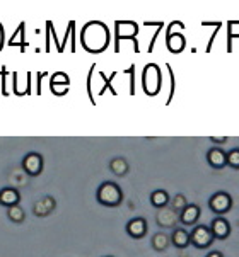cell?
<instances>
[{
    "label": "cell",
    "mask_w": 239,
    "mask_h": 257,
    "mask_svg": "<svg viewBox=\"0 0 239 257\" xmlns=\"http://www.w3.org/2000/svg\"><path fill=\"white\" fill-rule=\"evenodd\" d=\"M127 233L132 238H142L147 233V221L143 218H133L127 223Z\"/></svg>",
    "instance_id": "12"
},
{
    "label": "cell",
    "mask_w": 239,
    "mask_h": 257,
    "mask_svg": "<svg viewBox=\"0 0 239 257\" xmlns=\"http://www.w3.org/2000/svg\"><path fill=\"white\" fill-rule=\"evenodd\" d=\"M4 39H6V31H4V26L0 24V50H2V48H4V43H6Z\"/></svg>",
    "instance_id": "27"
},
{
    "label": "cell",
    "mask_w": 239,
    "mask_h": 257,
    "mask_svg": "<svg viewBox=\"0 0 239 257\" xmlns=\"http://www.w3.org/2000/svg\"><path fill=\"white\" fill-rule=\"evenodd\" d=\"M24 169L29 176H40L43 171V159L40 154H29L24 159Z\"/></svg>",
    "instance_id": "11"
},
{
    "label": "cell",
    "mask_w": 239,
    "mask_h": 257,
    "mask_svg": "<svg viewBox=\"0 0 239 257\" xmlns=\"http://www.w3.org/2000/svg\"><path fill=\"white\" fill-rule=\"evenodd\" d=\"M227 165L234 171H239V147L227 152Z\"/></svg>",
    "instance_id": "17"
},
{
    "label": "cell",
    "mask_w": 239,
    "mask_h": 257,
    "mask_svg": "<svg viewBox=\"0 0 239 257\" xmlns=\"http://www.w3.org/2000/svg\"><path fill=\"white\" fill-rule=\"evenodd\" d=\"M7 68L6 67H2V94L4 95H9L7 94V90H6V77H7Z\"/></svg>",
    "instance_id": "24"
},
{
    "label": "cell",
    "mask_w": 239,
    "mask_h": 257,
    "mask_svg": "<svg viewBox=\"0 0 239 257\" xmlns=\"http://www.w3.org/2000/svg\"><path fill=\"white\" fill-rule=\"evenodd\" d=\"M125 73H130V95H135V82H133V75H135V65H130V68L123 70Z\"/></svg>",
    "instance_id": "21"
},
{
    "label": "cell",
    "mask_w": 239,
    "mask_h": 257,
    "mask_svg": "<svg viewBox=\"0 0 239 257\" xmlns=\"http://www.w3.org/2000/svg\"><path fill=\"white\" fill-rule=\"evenodd\" d=\"M163 26H164V23H159V28H157V31L154 33V36H152V39H150V45H149V53H152V50H154V45H155V39H157V36H159V33H161V29H163Z\"/></svg>",
    "instance_id": "23"
},
{
    "label": "cell",
    "mask_w": 239,
    "mask_h": 257,
    "mask_svg": "<svg viewBox=\"0 0 239 257\" xmlns=\"http://www.w3.org/2000/svg\"><path fill=\"white\" fill-rule=\"evenodd\" d=\"M99 77H101L103 80H104V85L101 87V89H99V95H103V94H104V90H106V89H110L113 95H118V92H116V89H115V87L111 85V80H113V78L116 77V72H113L111 75H110V78H108L106 75H104L103 72H99Z\"/></svg>",
    "instance_id": "16"
},
{
    "label": "cell",
    "mask_w": 239,
    "mask_h": 257,
    "mask_svg": "<svg viewBox=\"0 0 239 257\" xmlns=\"http://www.w3.org/2000/svg\"><path fill=\"white\" fill-rule=\"evenodd\" d=\"M220 26H222L220 23H217V24H215V31H214V34H212V36H210V39H208L207 48H205V51H207V53H210V48H212V45H214L215 36H217V34H219V31H220Z\"/></svg>",
    "instance_id": "22"
},
{
    "label": "cell",
    "mask_w": 239,
    "mask_h": 257,
    "mask_svg": "<svg viewBox=\"0 0 239 257\" xmlns=\"http://www.w3.org/2000/svg\"><path fill=\"white\" fill-rule=\"evenodd\" d=\"M166 46L171 53H181L186 46V38L183 33H175L173 29L168 28V33H166Z\"/></svg>",
    "instance_id": "9"
},
{
    "label": "cell",
    "mask_w": 239,
    "mask_h": 257,
    "mask_svg": "<svg viewBox=\"0 0 239 257\" xmlns=\"http://www.w3.org/2000/svg\"><path fill=\"white\" fill-rule=\"evenodd\" d=\"M98 201L104 204V206H110V208L118 206V204L123 201V193H121L120 186L111 181L103 182L98 189Z\"/></svg>",
    "instance_id": "4"
},
{
    "label": "cell",
    "mask_w": 239,
    "mask_h": 257,
    "mask_svg": "<svg viewBox=\"0 0 239 257\" xmlns=\"http://www.w3.org/2000/svg\"><path fill=\"white\" fill-rule=\"evenodd\" d=\"M212 143H215V145H222V143H227V137H212L210 138Z\"/></svg>",
    "instance_id": "25"
},
{
    "label": "cell",
    "mask_w": 239,
    "mask_h": 257,
    "mask_svg": "<svg viewBox=\"0 0 239 257\" xmlns=\"http://www.w3.org/2000/svg\"><path fill=\"white\" fill-rule=\"evenodd\" d=\"M207 162L212 169H224L227 165V152L220 147H212L207 152Z\"/></svg>",
    "instance_id": "8"
},
{
    "label": "cell",
    "mask_w": 239,
    "mask_h": 257,
    "mask_svg": "<svg viewBox=\"0 0 239 257\" xmlns=\"http://www.w3.org/2000/svg\"><path fill=\"white\" fill-rule=\"evenodd\" d=\"M205 257H224V254L220 250H212V252H208Z\"/></svg>",
    "instance_id": "28"
},
{
    "label": "cell",
    "mask_w": 239,
    "mask_h": 257,
    "mask_svg": "<svg viewBox=\"0 0 239 257\" xmlns=\"http://www.w3.org/2000/svg\"><path fill=\"white\" fill-rule=\"evenodd\" d=\"M191 235V245H195L197 249H208L214 243V235H212L210 226L207 225H197L190 232Z\"/></svg>",
    "instance_id": "6"
},
{
    "label": "cell",
    "mask_w": 239,
    "mask_h": 257,
    "mask_svg": "<svg viewBox=\"0 0 239 257\" xmlns=\"http://www.w3.org/2000/svg\"><path fill=\"white\" fill-rule=\"evenodd\" d=\"M166 67L169 72V78H171V87H169V95H168V101H166V104H169L173 101V97H175V72H173V68L169 63H166Z\"/></svg>",
    "instance_id": "20"
},
{
    "label": "cell",
    "mask_w": 239,
    "mask_h": 257,
    "mask_svg": "<svg viewBox=\"0 0 239 257\" xmlns=\"http://www.w3.org/2000/svg\"><path fill=\"white\" fill-rule=\"evenodd\" d=\"M210 230L215 240H225L231 235V223L224 216H215L210 223Z\"/></svg>",
    "instance_id": "7"
},
{
    "label": "cell",
    "mask_w": 239,
    "mask_h": 257,
    "mask_svg": "<svg viewBox=\"0 0 239 257\" xmlns=\"http://www.w3.org/2000/svg\"><path fill=\"white\" fill-rule=\"evenodd\" d=\"M163 87V72L157 63H147L142 72V89L149 97L159 94Z\"/></svg>",
    "instance_id": "2"
},
{
    "label": "cell",
    "mask_w": 239,
    "mask_h": 257,
    "mask_svg": "<svg viewBox=\"0 0 239 257\" xmlns=\"http://www.w3.org/2000/svg\"><path fill=\"white\" fill-rule=\"evenodd\" d=\"M81 43L89 53H101L110 45V29L101 21H91L82 28Z\"/></svg>",
    "instance_id": "1"
},
{
    "label": "cell",
    "mask_w": 239,
    "mask_h": 257,
    "mask_svg": "<svg viewBox=\"0 0 239 257\" xmlns=\"http://www.w3.org/2000/svg\"><path fill=\"white\" fill-rule=\"evenodd\" d=\"M171 243L176 247V249H186V247L191 243L190 232L185 228H176L175 232L171 233Z\"/></svg>",
    "instance_id": "13"
},
{
    "label": "cell",
    "mask_w": 239,
    "mask_h": 257,
    "mask_svg": "<svg viewBox=\"0 0 239 257\" xmlns=\"http://www.w3.org/2000/svg\"><path fill=\"white\" fill-rule=\"evenodd\" d=\"M46 75H48L46 72L45 73H43V72L38 73V89H36V94L38 95H41V80H43V77H46Z\"/></svg>",
    "instance_id": "26"
},
{
    "label": "cell",
    "mask_w": 239,
    "mask_h": 257,
    "mask_svg": "<svg viewBox=\"0 0 239 257\" xmlns=\"http://www.w3.org/2000/svg\"><path fill=\"white\" fill-rule=\"evenodd\" d=\"M198 218H200V206L198 204H195V203L185 204V208L181 210V216H180L181 223L186 225V226H191V225L197 223Z\"/></svg>",
    "instance_id": "10"
},
{
    "label": "cell",
    "mask_w": 239,
    "mask_h": 257,
    "mask_svg": "<svg viewBox=\"0 0 239 257\" xmlns=\"http://www.w3.org/2000/svg\"><path fill=\"white\" fill-rule=\"evenodd\" d=\"M96 67H98V65L94 63L93 67H91L89 75H88V95H89V99H91V102H93V104H96V99H94V94H93V73L96 70Z\"/></svg>",
    "instance_id": "19"
},
{
    "label": "cell",
    "mask_w": 239,
    "mask_h": 257,
    "mask_svg": "<svg viewBox=\"0 0 239 257\" xmlns=\"http://www.w3.org/2000/svg\"><path fill=\"white\" fill-rule=\"evenodd\" d=\"M150 203L154 208H164L169 203V194L168 191L164 189H157L150 194Z\"/></svg>",
    "instance_id": "14"
},
{
    "label": "cell",
    "mask_w": 239,
    "mask_h": 257,
    "mask_svg": "<svg viewBox=\"0 0 239 257\" xmlns=\"http://www.w3.org/2000/svg\"><path fill=\"white\" fill-rule=\"evenodd\" d=\"M138 34V24L133 21H116L115 23V51L120 53V41L121 39H130L133 41L135 53H138V41L135 36Z\"/></svg>",
    "instance_id": "3"
},
{
    "label": "cell",
    "mask_w": 239,
    "mask_h": 257,
    "mask_svg": "<svg viewBox=\"0 0 239 257\" xmlns=\"http://www.w3.org/2000/svg\"><path fill=\"white\" fill-rule=\"evenodd\" d=\"M50 84H63V85H70V80H68V75L67 73H62V72H58V73H53L51 75V80H50Z\"/></svg>",
    "instance_id": "18"
},
{
    "label": "cell",
    "mask_w": 239,
    "mask_h": 257,
    "mask_svg": "<svg viewBox=\"0 0 239 257\" xmlns=\"http://www.w3.org/2000/svg\"><path fill=\"white\" fill-rule=\"evenodd\" d=\"M0 201H2V204H7V206H14V204L19 203V194L14 189H4V193L0 194Z\"/></svg>",
    "instance_id": "15"
},
{
    "label": "cell",
    "mask_w": 239,
    "mask_h": 257,
    "mask_svg": "<svg viewBox=\"0 0 239 257\" xmlns=\"http://www.w3.org/2000/svg\"><path fill=\"white\" fill-rule=\"evenodd\" d=\"M208 208H210V211L214 213L217 216H224L225 213L231 211L232 208V198L229 193H225V191H217L210 196V199H208Z\"/></svg>",
    "instance_id": "5"
}]
</instances>
